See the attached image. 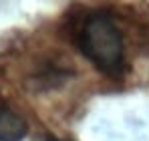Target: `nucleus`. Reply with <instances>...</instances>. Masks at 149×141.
Wrapping results in <instances>:
<instances>
[{
	"label": "nucleus",
	"mask_w": 149,
	"mask_h": 141,
	"mask_svg": "<svg viewBox=\"0 0 149 141\" xmlns=\"http://www.w3.org/2000/svg\"><path fill=\"white\" fill-rule=\"evenodd\" d=\"M28 127L24 119L12 109L0 105V141H20L26 137Z\"/></svg>",
	"instance_id": "2"
},
{
	"label": "nucleus",
	"mask_w": 149,
	"mask_h": 141,
	"mask_svg": "<svg viewBox=\"0 0 149 141\" xmlns=\"http://www.w3.org/2000/svg\"><path fill=\"white\" fill-rule=\"evenodd\" d=\"M81 50L109 75H117L123 67V40L107 16L87 18L81 30Z\"/></svg>",
	"instance_id": "1"
}]
</instances>
